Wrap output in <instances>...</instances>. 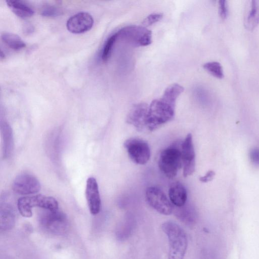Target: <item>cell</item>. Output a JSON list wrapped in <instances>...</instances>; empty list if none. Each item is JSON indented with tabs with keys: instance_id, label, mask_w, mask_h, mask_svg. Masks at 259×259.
I'll return each mask as SVG.
<instances>
[{
	"instance_id": "cell-1",
	"label": "cell",
	"mask_w": 259,
	"mask_h": 259,
	"mask_svg": "<svg viewBox=\"0 0 259 259\" xmlns=\"http://www.w3.org/2000/svg\"><path fill=\"white\" fill-rule=\"evenodd\" d=\"M184 91L182 86L175 83L165 90L160 99L152 101L146 117L147 131H155L173 119L177 99Z\"/></svg>"
},
{
	"instance_id": "cell-2",
	"label": "cell",
	"mask_w": 259,
	"mask_h": 259,
	"mask_svg": "<svg viewBox=\"0 0 259 259\" xmlns=\"http://www.w3.org/2000/svg\"><path fill=\"white\" fill-rule=\"evenodd\" d=\"M169 242L168 259H183L188 246L185 232L177 224L168 221L162 225Z\"/></svg>"
},
{
	"instance_id": "cell-3",
	"label": "cell",
	"mask_w": 259,
	"mask_h": 259,
	"mask_svg": "<svg viewBox=\"0 0 259 259\" xmlns=\"http://www.w3.org/2000/svg\"><path fill=\"white\" fill-rule=\"evenodd\" d=\"M158 164L161 171L167 178H174L182 166L181 148L171 145L163 149L160 153Z\"/></svg>"
},
{
	"instance_id": "cell-4",
	"label": "cell",
	"mask_w": 259,
	"mask_h": 259,
	"mask_svg": "<svg viewBox=\"0 0 259 259\" xmlns=\"http://www.w3.org/2000/svg\"><path fill=\"white\" fill-rule=\"evenodd\" d=\"M17 206L23 217L29 218L32 215L33 207H39L44 209L56 210L58 209V203L53 197L38 194L21 197L18 200Z\"/></svg>"
},
{
	"instance_id": "cell-5",
	"label": "cell",
	"mask_w": 259,
	"mask_h": 259,
	"mask_svg": "<svg viewBox=\"0 0 259 259\" xmlns=\"http://www.w3.org/2000/svg\"><path fill=\"white\" fill-rule=\"evenodd\" d=\"M117 33L118 37L134 47H144L152 43V32L143 26L128 25L121 28Z\"/></svg>"
},
{
	"instance_id": "cell-6",
	"label": "cell",
	"mask_w": 259,
	"mask_h": 259,
	"mask_svg": "<svg viewBox=\"0 0 259 259\" xmlns=\"http://www.w3.org/2000/svg\"><path fill=\"white\" fill-rule=\"evenodd\" d=\"M39 220L42 227L53 234H63L67 229L66 216L59 209L53 210L45 209L40 215Z\"/></svg>"
},
{
	"instance_id": "cell-7",
	"label": "cell",
	"mask_w": 259,
	"mask_h": 259,
	"mask_svg": "<svg viewBox=\"0 0 259 259\" xmlns=\"http://www.w3.org/2000/svg\"><path fill=\"white\" fill-rule=\"evenodd\" d=\"M125 147L131 159L138 164H145L150 159V149L148 143L140 139L132 138L124 143Z\"/></svg>"
},
{
	"instance_id": "cell-8",
	"label": "cell",
	"mask_w": 259,
	"mask_h": 259,
	"mask_svg": "<svg viewBox=\"0 0 259 259\" xmlns=\"http://www.w3.org/2000/svg\"><path fill=\"white\" fill-rule=\"evenodd\" d=\"M146 199L151 207L162 214L169 215L174 209L172 203L158 187H148L146 191Z\"/></svg>"
},
{
	"instance_id": "cell-9",
	"label": "cell",
	"mask_w": 259,
	"mask_h": 259,
	"mask_svg": "<svg viewBox=\"0 0 259 259\" xmlns=\"http://www.w3.org/2000/svg\"><path fill=\"white\" fill-rule=\"evenodd\" d=\"M183 176L187 177L193 174L195 168V153L191 134H188L181 146Z\"/></svg>"
},
{
	"instance_id": "cell-10",
	"label": "cell",
	"mask_w": 259,
	"mask_h": 259,
	"mask_svg": "<svg viewBox=\"0 0 259 259\" xmlns=\"http://www.w3.org/2000/svg\"><path fill=\"white\" fill-rule=\"evenodd\" d=\"M12 187L18 194L28 195L38 192L40 189V184L34 176L28 174H22L15 178Z\"/></svg>"
},
{
	"instance_id": "cell-11",
	"label": "cell",
	"mask_w": 259,
	"mask_h": 259,
	"mask_svg": "<svg viewBox=\"0 0 259 259\" xmlns=\"http://www.w3.org/2000/svg\"><path fill=\"white\" fill-rule=\"evenodd\" d=\"M149 105L145 103L134 105L126 117V122L139 132L147 131L146 121Z\"/></svg>"
},
{
	"instance_id": "cell-12",
	"label": "cell",
	"mask_w": 259,
	"mask_h": 259,
	"mask_svg": "<svg viewBox=\"0 0 259 259\" xmlns=\"http://www.w3.org/2000/svg\"><path fill=\"white\" fill-rule=\"evenodd\" d=\"M93 24L94 19L92 15L89 13L81 12L68 19L66 27L71 33L79 34L89 30Z\"/></svg>"
},
{
	"instance_id": "cell-13",
	"label": "cell",
	"mask_w": 259,
	"mask_h": 259,
	"mask_svg": "<svg viewBox=\"0 0 259 259\" xmlns=\"http://www.w3.org/2000/svg\"><path fill=\"white\" fill-rule=\"evenodd\" d=\"M85 196L91 213L97 214L100 211L101 202L98 183L94 177L87 180Z\"/></svg>"
},
{
	"instance_id": "cell-14",
	"label": "cell",
	"mask_w": 259,
	"mask_h": 259,
	"mask_svg": "<svg viewBox=\"0 0 259 259\" xmlns=\"http://www.w3.org/2000/svg\"><path fill=\"white\" fill-rule=\"evenodd\" d=\"M244 16V26L249 30L254 29L259 23V0L248 2Z\"/></svg>"
},
{
	"instance_id": "cell-15",
	"label": "cell",
	"mask_w": 259,
	"mask_h": 259,
	"mask_svg": "<svg viewBox=\"0 0 259 259\" xmlns=\"http://www.w3.org/2000/svg\"><path fill=\"white\" fill-rule=\"evenodd\" d=\"M168 196L170 202L177 207L182 206L187 202V190L179 182L171 184L168 190Z\"/></svg>"
},
{
	"instance_id": "cell-16",
	"label": "cell",
	"mask_w": 259,
	"mask_h": 259,
	"mask_svg": "<svg viewBox=\"0 0 259 259\" xmlns=\"http://www.w3.org/2000/svg\"><path fill=\"white\" fill-rule=\"evenodd\" d=\"M175 214L181 222L189 226L195 224L197 219V213L195 208L187 202L182 206L177 207L174 210Z\"/></svg>"
},
{
	"instance_id": "cell-17",
	"label": "cell",
	"mask_w": 259,
	"mask_h": 259,
	"mask_svg": "<svg viewBox=\"0 0 259 259\" xmlns=\"http://www.w3.org/2000/svg\"><path fill=\"white\" fill-rule=\"evenodd\" d=\"M8 6L17 16L21 18H26L32 16L34 13L33 8L27 3L23 1H6Z\"/></svg>"
},
{
	"instance_id": "cell-18",
	"label": "cell",
	"mask_w": 259,
	"mask_h": 259,
	"mask_svg": "<svg viewBox=\"0 0 259 259\" xmlns=\"http://www.w3.org/2000/svg\"><path fill=\"white\" fill-rule=\"evenodd\" d=\"M1 132L3 138V155L9 157L13 151L14 140L13 132L10 125L6 122L1 124Z\"/></svg>"
},
{
	"instance_id": "cell-19",
	"label": "cell",
	"mask_w": 259,
	"mask_h": 259,
	"mask_svg": "<svg viewBox=\"0 0 259 259\" xmlns=\"http://www.w3.org/2000/svg\"><path fill=\"white\" fill-rule=\"evenodd\" d=\"M1 39L9 48L15 51H19L26 46V44L18 35L10 32L3 33Z\"/></svg>"
},
{
	"instance_id": "cell-20",
	"label": "cell",
	"mask_w": 259,
	"mask_h": 259,
	"mask_svg": "<svg viewBox=\"0 0 259 259\" xmlns=\"http://www.w3.org/2000/svg\"><path fill=\"white\" fill-rule=\"evenodd\" d=\"M135 225L131 219H126L122 222L117 228L116 235L118 240L123 241L127 239L131 235Z\"/></svg>"
},
{
	"instance_id": "cell-21",
	"label": "cell",
	"mask_w": 259,
	"mask_h": 259,
	"mask_svg": "<svg viewBox=\"0 0 259 259\" xmlns=\"http://www.w3.org/2000/svg\"><path fill=\"white\" fill-rule=\"evenodd\" d=\"M203 68L214 77L222 79L224 77L223 67L221 64L215 61L208 62L203 65Z\"/></svg>"
},
{
	"instance_id": "cell-22",
	"label": "cell",
	"mask_w": 259,
	"mask_h": 259,
	"mask_svg": "<svg viewBox=\"0 0 259 259\" xmlns=\"http://www.w3.org/2000/svg\"><path fill=\"white\" fill-rule=\"evenodd\" d=\"M118 38L117 32L110 36L106 40L102 50V59L103 61H107L111 54L114 44Z\"/></svg>"
},
{
	"instance_id": "cell-23",
	"label": "cell",
	"mask_w": 259,
	"mask_h": 259,
	"mask_svg": "<svg viewBox=\"0 0 259 259\" xmlns=\"http://www.w3.org/2000/svg\"><path fill=\"white\" fill-rule=\"evenodd\" d=\"M61 13L60 8L52 5H45L41 9L40 14L46 17H56Z\"/></svg>"
},
{
	"instance_id": "cell-24",
	"label": "cell",
	"mask_w": 259,
	"mask_h": 259,
	"mask_svg": "<svg viewBox=\"0 0 259 259\" xmlns=\"http://www.w3.org/2000/svg\"><path fill=\"white\" fill-rule=\"evenodd\" d=\"M163 17L161 13H152L148 15L142 22L143 26L147 27L160 21Z\"/></svg>"
},
{
	"instance_id": "cell-25",
	"label": "cell",
	"mask_w": 259,
	"mask_h": 259,
	"mask_svg": "<svg viewBox=\"0 0 259 259\" xmlns=\"http://www.w3.org/2000/svg\"><path fill=\"white\" fill-rule=\"evenodd\" d=\"M227 2L225 0H221L219 2V13L222 19H225L228 15Z\"/></svg>"
},
{
	"instance_id": "cell-26",
	"label": "cell",
	"mask_w": 259,
	"mask_h": 259,
	"mask_svg": "<svg viewBox=\"0 0 259 259\" xmlns=\"http://www.w3.org/2000/svg\"><path fill=\"white\" fill-rule=\"evenodd\" d=\"M249 157L251 162L255 166H259V149H252L249 153Z\"/></svg>"
},
{
	"instance_id": "cell-27",
	"label": "cell",
	"mask_w": 259,
	"mask_h": 259,
	"mask_svg": "<svg viewBox=\"0 0 259 259\" xmlns=\"http://www.w3.org/2000/svg\"><path fill=\"white\" fill-rule=\"evenodd\" d=\"M215 176V172L212 170L208 171L206 174L199 178V181L202 183H207L211 181Z\"/></svg>"
},
{
	"instance_id": "cell-28",
	"label": "cell",
	"mask_w": 259,
	"mask_h": 259,
	"mask_svg": "<svg viewBox=\"0 0 259 259\" xmlns=\"http://www.w3.org/2000/svg\"><path fill=\"white\" fill-rule=\"evenodd\" d=\"M24 29L25 33L28 34L32 33L34 31V28L32 25H27Z\"/></svg>"
}]
</instances>
